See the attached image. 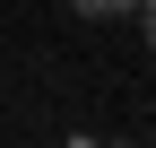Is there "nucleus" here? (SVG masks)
<instances>
[{"label": "nucleus", "instance_id": "nucleus-1", "mask_svg": "<svg viewBox=\"0 0 156 148\" xmlns=\"http://www.w3.org/2000/svg\"><path fill=\"white\" fill-rule=\"evenodd\" d=\"M78 17H122V0H69Z\"/></svg>", "mask_w": 156, "mask_h": 148}, {"label": "nucleus", "instance_id": "nucleus-2", "mask_svg": "<svg viewBox=\"0 0 156 148\" xmlns=\"http://www.w3.org/2000/svg\"><path fill=\"white\" fill-rule=\"evenodd\" d=\"M139 26H147V52H156V0H139Z\"/></svg>", "mask_w": 156, "mask_h": 148}, {"label": "nucleus", "instance_id": "nucleus-3", "mask_svg": "<svg viewBox=\"0 0 156 148\" xmlns=\"http://www.w3.org/2000/svg\"><path fill=\"white\" fill-rule=\"evenodd\" d=\"M122 9H139V0H122Z\"/></svg>", "mask_w": 156, "mask_h": 148}]
</instances>
